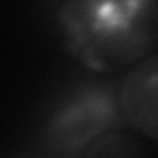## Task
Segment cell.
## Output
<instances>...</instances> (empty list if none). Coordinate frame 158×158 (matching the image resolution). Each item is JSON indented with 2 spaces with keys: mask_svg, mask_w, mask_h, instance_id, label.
<instances>
[{
  "mask_svg": "<svg viewBox=\"0 0 158 158\" xmlns=\"http://www.w3.org/2000/svg\"><path fill=\"white\" fill-rule=\"evenodd\" d=\"M56 28L89 73L128 71L158 44V0H69L57 8Z\"/></svg>",
  "mask_w": 158,
  "mask_h": 158,
  "instance_id": "cell-1",
  "label": "cell"
},
{
  "mask_svg": "<svg viewBox=\"0 0 158 158\" xmlns=\"http://www.w3.org/2000/svg\"><path fill=\"white\" fill-rule=\"evenodd\" d=\"M123 125L117 83L85 79L69 87L49 109L42 140L52 154L79 158L95 140Z\"/></svg>",
  "mask_w": 158,
  "mask_h": 158,
  "instance_id": "cell-2",
  "label": "cell"
},
{
  "mask_svg": "<svg viewBox=\"0 0 158 158\" xmlns=\"http://www.w3.org/2000/svg\"><path fill=\"white\" fill-rule=\"evenodd\" d=\"M118 109L125 125L158 142V56H148L117 83Z\"/></svg>",
  "mask_w": 158,
  "mask_h": 158,
  "instance_id": "cell-3",
  "label": "cell"
},
{
  "mask_svg": "<svg viewBox=\"0 0 158 158\" xmlns=\"http://www.w3.org/2000/svg\"><path fill=\"white\" fill-rule=\"evenodd\" d=\"M79 158H144V152L131 136L113 131L95 140Z\"/></svg>",
  "mask_w": 158,
  "mask_h": 158,
  "instance_id": "cell-4",
  "label": "cell"
}]
</instances>
